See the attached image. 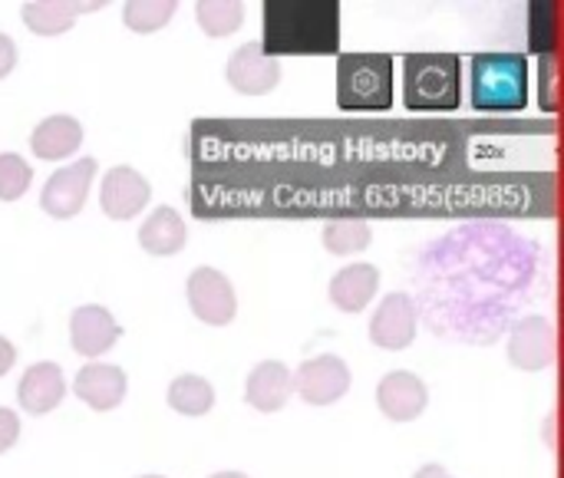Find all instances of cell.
Here are the masks:
<instances>
[{"mask_svg": "<svg viewBox=\"0 0 564 478\" xmlns=\"http://www.w3.org/2000/svg\"><path fill=\"white\" fill-rule=\"evenodd\" d=\"M261 50L281 56H334L340 50L337 0H268Z\"/></svg>", "mask_w": 564, "mask_h": 478, "instance_id": "obj_1", "label": "cell"}, {"mask_svg": "<svg viewBox=\"0 0 564 478\" xmlns=\"http://www.w3.org/2000/svg\"><path fill=\"white\" fill-rule=\"evenodd\" d=\"M476 112H519L529 106V59L522 53H479L469 69Z\"/></svg>", "mask_w": 564, "mask_h": 478, "instance_id": "obj_2", "label": "cell"}, {"mask_svg": "<svg viewBox=\"0 0 564 478\" xmlns=\"http://www.w3.org/2000/svg\"><path fill=\"white\" fill-rule=\"evenodd\" d=\"M463 102V66L453 53H413L403 59V106L413 112H453Z\"/></svg>", "mask_w": 564, "mask_h": 478, "instance_id": "obj_3", "label": "cell"}, {"mask_svg": "<svg viewBox=\"0 0 564 478\" xmlns=\"http://www.w3.org/2000/svg\"><path fill=\"white\" fill-rule=\"evenodd\" d=\"M337 106L350 112H380L393 106V56L347 53L337 59Z\"/></svg>", "mask_w": 564, "mask_h": 478, "instance_id": "obj_4", "label": "cell"}, {"mask_svg": "<svg viewBox=\"0 0 564 478\" xmlns=\"http://www.w3.org/2000/svg\"><path fill=\"white\" fill-rule=\"evenodd\" d=\"M99 172V162L93 155L86 159H76L63 169H56L46 182H43V192H40V208L56 218V221H69L83 211L86 198H89V188H93V178Z\"/></svg>", "mask_w": 564, "mask_h": 478, "instance_id": "obj_5", "label": "cell"}, {"mask_svg": "<svg viewBox=\"0 0 564 478\" xmlns=\"http://www.w3.org/2000/svg\"><path fill=\"white\" fill-rule=\"evenodd\" d=\"M185 297L192 314L208 327H228L238 314L235 284L218 268H195L185 281Z\"/></svg>", "mask_w": 564, "mask_h": 478, "instance_id": "obj_6", "label": "cell"}, {"mask_svg": "<svg viewBox=\"0 0 564 478\" xmlns=\"http://www.w3.org/2000/svg\"><path fill=\"white\" fill-rule=\"evenodd\" d=\"M350 367L337 354H321L294 370V393L307 406H334L350 393Z\"/></svg>", "mask_w": 564, "mask_h": 478, "instance_id": "obj_7", "label": "cell"}, {"mask_svg": "<svg viewBox=\"0 0 564 478\" xmlns=\"http://www.w3.org/2000/svg\"><path fill=\"white\" fill-rule=\"evenodd\" d=\"M149 198H152L149 178L142 172H135L132 165H112L99 182V208L112 221L139 218L142 208L149 205Z\"/></svg>", "mask_w": 564, "mask_h": 478, "instance_id": "obj_8", "label": "cell"}, {"mask_svg": "<svg viewBox=\"0 0 564 478\" xmlns=\"http://www.w3.org/2000/svg\"><path fill=\"white\" fill-rule=\"evenodd\" d=\"M420 317L410 294H390L380 301V307L370 317V344L387 354H400L416 340Z\"/></svg>", "mask_w": 564, "mask_h": 478, "instance_id": "obj_9", "label": "cell"}, {"mask_svg": "<svg viewBox=\"0 0 564 478\" xmlns=\"http://www.w3.org/2000/svg\"><path fill=\"white\" fill-rule=\"evenodd\" d=\"M228 86L241 96H268L281 83V59L268 56L261 43H241L225 66Z\"/></svg>", "mask_w": 564, "mask_h": 478, "instance_id": "obj_10", "label": "cell"}, {"mask_svg": "<svg viewBox=\"0 0 564 478\" xmlns=\"http://www.w3.org/2000/svg\"><path fill=\"white\" fill-rule=\"evenodd\" d=\"M122 337V324L99 304H83L69 314V347L86 360H99Z\"/></svg>", "mask_w": 564, "mask_h": 478, "instance_id": "obj_11", "label": "cell"}, {"mask_svg": "<svg viewBox=\"0 0 564 478\" xmlns=\"http://www.w3.org/2000/svg\"><path fill=\"white\" fill-rule=\"evenodd\" d=\"M555 360V327L549 317H525L509 334V363L522 373H542Z\"/></svg>", "mask_w": 564, "mask_h": 478, "instance_id": "obj_12", "label": "cell"}, {"mask_svg": "<svg viewBox=\"0 0 564 478\" xmlns=\"http://www.w3.org/2000/svg\"><path fill=\"white\" fill-rule=\"evenodd\" d=\"M377 406L390 423H413L430 406L426 383L410 370H393L377 383Z\"/></svg>", "mask_w": 564, "mask_h": 478, "instance_id": "obj_13", "label": "cell"}, {"mask_svg": "<svg viewBox=\"0 0 564 478\" xmlns=\"http://www.w3.org/2000/svg\"><path fill=\"white\" fill-rule=\"evenodd\" d=\"M126 390H129V380H126V370L122 367H112V363H99V360H89L76 380H73V393L79 396V403H86L93 413H109L116 410L122 400H126Z\"/></svg>", "mask_w": 564, "mask_h": 478, "instance_id": "obj_14", "label": "cell"}, {"mask_svg": "<svg viewBox=\"0 0 564 478\" xmlns=\"http://www.w3.org/2000/svg\"><path fill=\"white\" fill-rule=\"evenodd\" d=\"M294 396V373L281 360H261L245 380V403L258 413H281Z\"/></svg>", "mask_w": 564, "mask_h": 478, "instance_id": "obj_15", "label": "cell"}, {"mask_svg": "<svg viewBox=\"0 0 564 478\" xmlns=\"http://www.w3.org/2000/svg\"><path fill=\"white\" fill-rule=\"evenodd\" d=\"M66 396V380H63V370L50 360L43 363H33L26 367V373L20 377V387H17V403L23 413L30 416H46L53 413Z\"/></svg>", "mask_w": 564, "mask_h": 478, "instance_id": "obj_16", "label": "cell"}, {"mask_svg": "<svg viewBox=\"0 0 564 478\" xmlns=\"http://www.w3.org/2000/svg\"><path fill=\"white\" fill-rule=\"evenodd\" d=\"M380 291V268L377 264H367V261H357V264H347L340 268L334 278H330V304L344 314H360L373 304Z\"/></svg>", "mask_w": 564, "mask_h": 478, "instance_id": "obj_17", "label": "cell"}, {"mask_svg": "<svg viewBox=\"0 0 564 478\" xmlns=\"http://www.w3.org/2000/svg\"><path fill=\"white\" fill-rule=\"evenodd\" d=\"M79 145H83V122L76 116H66V112L46 116L30 132V149L43 162H63V159L76 155Z\"/></svg>", "mask_w": 564, "mask_h": 478, "instance_id": "obj_18", "label": "cell"}, {"mask_svg": "<svg viewBox=\"0 0 564 478\" xmlns=\"http://www.w3.org/2000/svg\"><path fill=\"white\" fill-rule=\"evenodd\" d=\"M106 3H66V0H26L20 7V20L36 36H59L66 33L83 13H96Z\"/></svg>", "mask_w": 564, "mask_h": 478, "instance_id": "obj_19", "label": "cell"}, {"mask_svg": "<svg viewBox=\"0 0 564 478\" xmlns=\"http://www.w3.org/2000/svg\"><path fill=\"white\" fill-rule=\"evenodd\" d=\"M185 241H188L185 218L169 205L152 208L149 218L142 221V228H139V245L152 258H172V254H178L185 248Z\"/></svg>", "mask_w": 564, "mask_h": 478, "instance_id": "obj_20", "label": "cell"}, {"mask_svg": "<svg viewBox=\"0 0 564 478\" xmlns=\"http://www.w3.org/2000/svg\"><path fill=\"white\" fill-rule=\"evenodd\" d=\"M169 410H175L178 416H208L215 410V387L198 377V373H182L169 383Z\"/></svg>", "mask_w": 564, "mask_h": 478, "instance_id": "obj_21", "label": "cell"}, {"mask_svg": "<svg viewBox=\"0 0 564 478\" xmlns=\"http://www.w3.org/2000/svg\"><path fill=\"white\" fill-rule=\"evenodd\" d=\"M195 20L205 30V36L221 40V36L238 33V26L245 23V3L241 0H198Z\"/></svg>", "mask_w": 564, "mask_h": 478, "instance_id": "obj_22", "label": "cell"}, {"mask_svg": "<svg viewBox=\"0 0 564 478\" xmlns=\"http://www.w3.org/2000/svg\"><path fill=\"white\" fill-rule=\"evenodd\" d=\"M370 245H373V228L367 221L344 218V221H330L324 228V248H327V254L350 258V254L367 251Z\"/></svg>", "mask_w": 564, "mask_h": 478, "instance_id": "obj_23", "label": "cell"}, {"mask_svg": "<svg viewBox=\"0 0 564 478\" xmlns=\"http://www.w3.org/2000/svg\"><path fill=\"white\" fill-rule=\"evenodd\" d=\"M178 3L175 0H126L122 3V23L132 33H155L162 26H169V20L175 17Z\"/></svg>", "mask_w": 564, "mask_h": 478, "instance_id": "obj_24", "label": "cell"}, {"mask_svg": "<svg viewBox=\"0 0 564 478\" xmlns=\"http://www.w3.org/2000/svg\"><path fill=\"white\" fill-rule=\"evenodd\" d=\"M33 185V165L17 152H0V202H20Z\"/></svg>", "mask_w": 564, "mask_h": 478, "instance_id": "obj_25", "label": "cell"}, {"mask_svg": "<svg viewBox=\"0 0 564 478\" xmlns=\"http://www.w3.org/2000/svg\"><path fill=\"white\" fill-rule=\"evenodd\" d=\"M17 439H20V416H17L13 410L0 406V456H3L7 449H13Z\"/></svg>", "mask_w": 564, "mask_h": 478, "instance_id": "obj_26", "label": "cell"}, {"mask_svg": "<svg viewBox=\"0 0 564 478\" xmlns=\"http://www.w3.org/2000/svg\"><path fill=\"white\" fill-rule=\"evenodd\" d=\"M17 69V43L10 40V33H0V79L10 76Z\"/></svg>", "mask_w": 564, "mask_h": 478, "instance_id": "obj_27", "label": "cell"}, {"mask_svg": "<svg viewBox=\"0 0 564 478\" xmlns=\"http://www.w3.org/2000/svg\"><path fill=\"white\" fill-rule=\"evenodd\" d=\"M13 363H17V347L0 334V377H7Z\"/></svg>", "mask_w": 564, "mask_h": 478, "instance_id": "obj_28", "label": "cell"}, {"mask_svg": "<svg viewBox=\"0 0 564 478\" xmlns=\"http://www.w3.org/2000/svg\"><path fill=\"white\" fill-rule=\"evenodd\" d=\"M413 478H453V476H449V472H446L443 466L430 463V466H423V469H420V472H416V476H413Z\"/></svg>", "mask_w": 564, "mask_h": 478, "instance_id": "obj_29", "label": "cell"}, {"mask_svg": "<svg viewBox=\"0 0 564 478\" xmlns=\"http://www.w3.org/2000/svg\"><path fill=\"white\" fill-rule=\"evenodd\" d=\"M208 478H248L245 472H215V476H208Z\"/></svg>", "mask_w": 564, "mask_h": 478, "instance_id": "obj_30", "label": "cell"}, {"mask_svg": "<svg viewBox=\"0 0 564 478\" xmlns=\"http://www.w3.org/2000/svg\"><path fill=\"white\" fill-rule=\"evenodd\" d=\"M139 478H165V476H139Z\"/></svg>", "mask_w": 564, "mask_h": 478, "instance_id": "obj_31", "label": "cell"}]
</instances>
